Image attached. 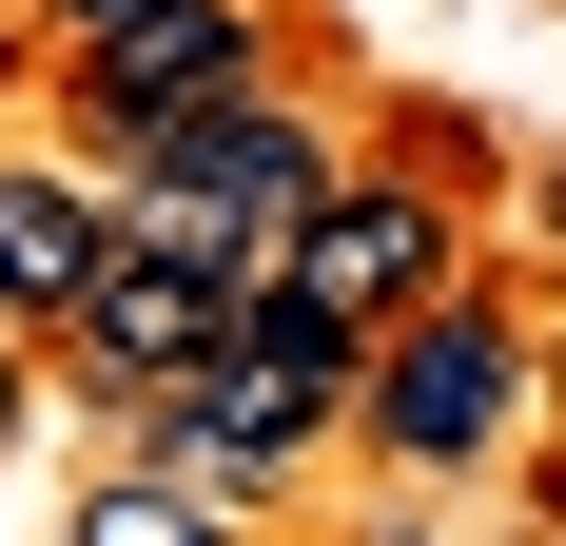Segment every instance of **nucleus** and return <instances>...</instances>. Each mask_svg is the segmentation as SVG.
Returning <instances> with one entry per match:
<instances>
[{"label":"nucleus","instance_id":"obj_1","mask_svg":"<svg viewBox=\"0 0 566 546\" xmlns=\"http://www.w3.org/2000/svg\"><path fill=\"white\" fill-rule=\"evenodd\" d=\"M371 351H391V332H352L333 293H293V273H234V332L157 390V410H137V449H157V469H196L216 507H274L293 469H313V449L371 410Z\"/></svg>","mask_w":566,"mask_h":546},{"label":"nucleus","instance_id":"obj_2","mask_svg":"<svg viewBox=\"0 0 566 546\" xmlns=\"http://www.w3.org/2000/svg\"><path fill=\"white\" fill-rule=\"evenodd\" d=\"M527 390H547L527 313L450 273L430 313H391V351H371V410H352V449H371V469H410V489H469V469H509Z\"/></svg>","mask_w":566,"mask_h":546},{"label":"nucleus","instance_id":"obj_3","mask_svg":"<svg viewBox=\"0 0 566 546\" xmlns=\"http://www.w3.org/2000/svg\"><path fill=\"white\" fill-rule=\"evenodd\" d=\"M333 137L254 78V98H216V117H176L157 157L117 176V216L137 234H176V254H216V273H293V234H313V196H333Z\"/></svg>","mask_w":566,"mask_h":546},{"label":"nucleus","instance_id":"obj_4","mask_svg":"<svg viewBox=\"0 0 566 546\" xmlns=\"http://www.w3.org/2000/svg\"><path fill=\"white\" fill-rule=\"evenodd\" d=\"M59 78H78V137L137 176L176 117H216V98H254V78H274V0H137V20H117V40H78Z\"/></svg>","mask_w":566,"mask_h":546},{"label":"nucleus","instance_id":"obj_5","mask_svg":"<svg viewBox=\"0 0 566 546\" xmlns=\"http://www.w3.org/2000/svg\"><path fill=\"white\" fill-rule=\"evenodd\" d=\"M216 332H234V273L117 216V254H98V293L59 313V371H78V390L117 410V430H137V410H157V390L196 371V351H216Z\"/></svg>","mask_w":566,"mask_h":546},{"label":"nucleus","instance_id":"obj_6","mask_svg":"<svg viewBox=\"0 0 566 546\" xmlns=\"http://www.w3.org/2000/svg\"><path fill=\"white\" fill-rule=\"evenodd\" d=\"M450 273H469V196H450V176H410V157H352L333 196H313V234H293V293H333L352 332L430 313Z\"/></svg>","mask_w":566,"mask_h":546},{"label":"nucleus","instance_id":"obj_7","mask_svg":"<svg viewBox=\"0 0 566 546\" xmlns=\"http://www.w3.org/2000/svg\"><path fill=\"white\" fill-rule=\"evenodd\" d=\"M98 254H117V196H98V176L0 157V313H20V332H59L78 293H98Z\"/></svg>","mask_w":566,"mask_h":546},{"label":"nucleus","instance_id":"obj_8","mask_svg":"<svg viewBox=\"0 0 566 546\" xmlns=\"http://www.w3.org/2000/svg\"><path fill=\"white\" fill-rule=\"evenodd\" d=\"M40 20H59V59H78V40H117V20H137V0H40Z\"/></svg>","mask_w":566,"mask_h":546},{"label":"nucleus","instance_id":"obj_9","mask_svg":"<svg viewBox=\"0 0 566 546\" xmlns=\"http://www.w3.org/2000/svg\"><path fill=\"white\" fill-rule=\"evenodd\" d=\"M527 234H547V254H566V157H547V176H527Z\"/></svg>","mask_w":566,"mask_h":546},{"label":"nucleus","instance_id":"obj_10","mask_svg":"<svg viewBox=\"0 0 566 546\" xmlns=\"http://www.w3.org/2000/svg\"><path fill=\"white\" fill-rule=\"evenodd\" d=\"M0 430H20V332H0Z\"/></svg>","mask_w":566,"mask_h":546},{"label":"nucleus","instance_id":"obj_11","mask_svg":"<svg viewBox=\"0 0 566 546\" xmlns=\"http://www.w3.org/2000/svg\"><path fill=\"white\" fill-rule=\"evenodd\" d=\"M0 332H20V313H0Z\"/></svg>","mask_w":566,"mask_h":546}]
</instances>
